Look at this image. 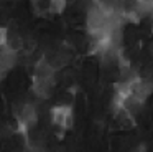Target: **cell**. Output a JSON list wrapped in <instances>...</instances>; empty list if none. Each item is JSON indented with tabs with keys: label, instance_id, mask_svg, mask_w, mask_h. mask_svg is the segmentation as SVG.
Here are the masks:
<instances>
[{
	"label": "cell",
	"instance_id": "cell-1",
	"mask_svg": "<svg viewBox=\"0 0 153 152\" xmlns=\"http://www.w3.org/2000/svg\"><path fill=\"white\" fill-rule=\"evenodd\" d=\"M51 122H53L56 127H61V129L71 127V124H73L71 108L69 106H64V104L54 106V108L51 109Z\"/></svg>",
	"mask_w": 153,
	"mask_h": 152
},
{
	"label": "cell",
	"instance_id": "cell-2",
	"mask_svg": "<svg viewBox=\"0 0 153 152\" xmlns=\"http://www.w3.org/2000/svg\"><path fill=\"white\" fill-rule=\"evenodd\" d=\"M38 121V112H36V108L33 104H25L22 108L20 114H18V122H20V127L23 129H30L36 124Z\"/></svg>",
	"mask_w": 153,
	"mask_h": 152
},
{
	"label": "cell",
	"instance_id": "cell-3",
	"mask_svg": "<svg viewBox=\"0 0 153 152\" xmlns=\"http://www.w3.org/2000/svg\"><path fill=\"white\" fill-rule=\"evenodd\" d=\"M54 88V78H33V89L40 98H48Z\"/></svg>",
	"mask_w": 153,
	"mask_h": 152
},
{
	"label": "cell",
	"instance_id": "cell-4",
	"mask_svg": "<svg viewBox=\"0 0 153 152\" xmlns=\"http://www.w3.org/2000/svg\"><path fill=\"white\" fill-rule=\"evenodd\" d=\"M54 73L56 71L53 69V66H51L50 63H46L43 58L36 63V66H35V76H36V78H54Z\"/></svg>",
	"mask_w": 153,
	"mask_h": 152
},
{
	"label": "cell",
	"instance_id": "cell-5",
	"mask_svg": "<svg viewBox=\"0 0 153 152\" xmlns=\"http://www.w3.org/2000/svg\"><path fill=\"white\" fill-rule=\"evenodd\" d=\"M7 46L13 51H18V50L23 48V36L18 32H10L8 30L7 33Z\"/></svg>",
	"mask_w": 153,
	"mask_h": 152
},
{
	"label": "cell",
	"instance_id": "cell-6",
	"mask_svg": "<svg viewBox=\"0 0 153 152\" xmlns=\"http://www.w3.org/2000/svg\"><path fill=\"white\" fill-rule=\"evenodd\" d=\"M66 3H68V0H50V7H48V10L53 12V13L63 12V8H66Z\"/></svg>",
	"mask_w": 153,
	"mask_h": 152
},
{
	"label": "cell",
	"instance_id": "cell-7",
	"mask_svg": "<svg viewBox=\"0 0 153 152\" xmlns=\"http://www.w3.org/2000/svg\"><path fill=\"white\" fill-rule=\"evenodd\" d=\"M7 33H8V28L0 26V48L7 45Z\"/></svg>",
	"mask_w": 153,
	"mask_h": 152
}]
</instances>
